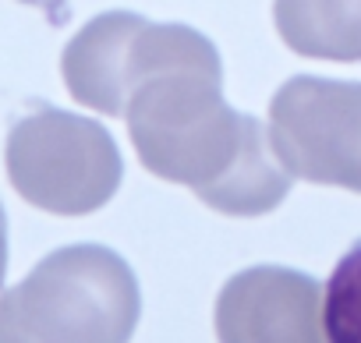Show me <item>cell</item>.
Returning a JSON list of instances; mask_svg holds the SVG:
<instances>
[{"label":"cell","mask_w":361,"mask_h":343,"mask_svg":"<svg viewBox=\"0 0 361 343\" xmlns=\"http://www.w3.org/2000/svg\"><path fill=\"white\" fill-rule=\"evenodd\" d=\"M280 39L312 61H361V0H273Z\"/></svg>","instance_id":"obj_6"},{"label":"cell","mask_w":361,"mask_h":343,"mask_svg":"<svg viewBox=\"0 0 361 343\" xmlns=\"http://www.w3.org/2000/svg\"><path fill=\"white\" fill-rule=\"evenodd\" d=\"M326 343H361V237L333 266L322 294Z\"/></svg>","instance_id":"obj_7"},{"label":"cell","mask_w":361,"mask_h":343,"mask_svg":"<svg viewBox=\"0 0 361 343\" xmlns=\"http://www.w3.org/2000/svg\"><path fill=\"white\" fill-rule=\"evenodd\" d=\"M138 318V280L103 244L57 248L0 294V343H128Z\"/></svg>","instance_id":"obj_2"},{"label":"cell","mask_w":361,"mask_h":343,"mask_svg":"<svg viewBox=\"0 0 361 343\" xmlns=\"http://www.w3.org/2000/svg\"><path fill=\"white\" fill-rule=\"evenodd\" d=\"M4 159L15 192L57 216L103 209L124 177L121 149L99 120L47 103L15 117Z\"/></svg>","instance_id":"obj_3"},{"label":"cell","mask_w":361,"mask_h":343,"mask_svg":"<svg viewBox=\"0 0 361 343\" xmlns=\"http://www.w3.org/2000/svg\"><path fill=\"white\" fill-rule=\"evenodd\" d=\"M61 71L75 103L128 120L149 174L192 188L209 209L262 216L290 195L269 131L227 106L220 54L192 25L106 11L75 32Z\"/></svg>","instance_id":"obj_1"},{"label":"cell","mask_w":361,"mask_h":343,"mask_svg":"<svg viewBox=\"0 0 361 343\" xmlns=\"http://www.w3.org/2000/svg\"><path fill=\"white\" fill-rule=\"evenodd\" d=\"M4 273H8V216L0 206V287H4Z\"/></svg>","instance_id":"obj_8"},{"label":"cell","mask_w":361,"mask_h":343,"mask_svg":"<svg viewBox=\"0 0 361 343\" xmlns=\"http://www.w3.org/2000/svg\"><path fill=\"white\" fill-rule=\"evenodd\" d=\"M269 142L290 177L361 195V82L294 75L269 103Z\"/></svg>","instance_id":"obj_4"},{"label":"cell","mask_w":361,"mask_h":343,"mask_svg":"<svg viewBox=\"0 0 361 343\" xmlns=\"http://www.w3.org/2000/svg\"><path fill=\"white\" fill-rule=\"evenodd\" d=\"M220 343H326L322 287L287 266H252L216 297Z\"/></svg>","instance_id":"obj_5"}]
</instances>
